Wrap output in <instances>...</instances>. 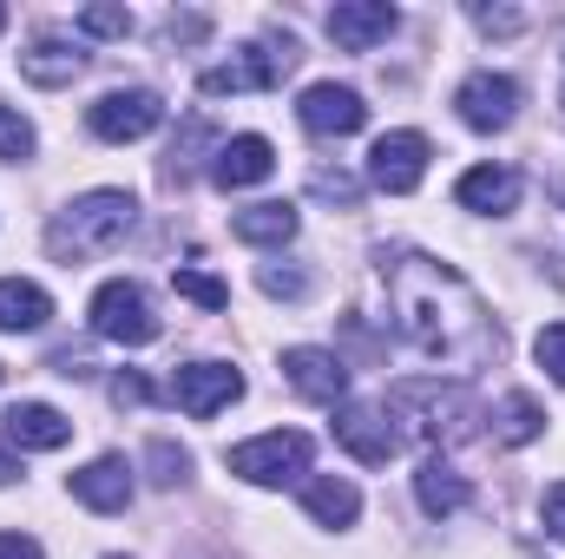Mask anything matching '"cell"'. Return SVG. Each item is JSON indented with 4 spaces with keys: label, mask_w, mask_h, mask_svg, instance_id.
I'll list each match as a JSON object with an SVG mask.
<instances>
[{
    "label": "cell",
    "mask_w": 565,
    "mask_h": 559,
    "mask_svg": "<svg viewBox=\"0 0 565 559\" xmlns=\"http://www.w3.org/2000/svg\"><path fill=\"white\" fill-rule=\"evenodd\" d=\"M388 303H395L402 336L447 376H467L487 356H500V329L487 323V303L440 257H422V251L395 257L388 264Z\"/></svg>",
    "instance_id": "1"
},
{
    "label": "cell",
    "mask_w": 565,
    "mask_h": 559,
    "mask_svg": "<svg viewBox=\"0 0 565 559\" xmlns=\"http://www.w3.org/2000/svg\"><path fill=\"white\" fill-rule=\"evenodd\" d=\"M132 224H139L132 191H86V198H73V204L46 224V251H53L60 264H86V257L119 251V244L132 238Z\"/></svg>",
    "instance_id": "2"
},
{
    "label": "cell",
    "mask_w": 565,
    "mask_h": 559,
    "mask_svg": "<svg viewBox=\"0 0 565 559\" xmlns=\"http://www.w3.org/2000/svg\"><path fill=\"white\" fill-rule=\"evenodd\" d=\"M388 409L408 421L422 441H440V447L473 428V402H467L460 389H440V376H427V382H395V389H388Z\"/></svg>",
    "instance_id": "3"
},
{
    "label": "cell",
    "mask_w": 565,
    "mask_h": 559,
    "mask_svg": "<svg viewBox=\"0 0 565 559\" xmlns=\"http://www.w3.org/2000/svg\"><path fill=\"white\" fill-rule=\"evenodd\" d=\"M309 454H316V441H309V434H296V428H270V434H257V441L231 447V454H224V467H231V474H244V481H257V487H282V481L309 474Z\"/></svg>",
    "instance_id": "4"
},
{
    "label": "cell",
    "mask_w": 565,
    "mask_h": 559,
    "mask_svg": "<svg viewBox=\"0 0 565 559\" xmlns=\"http://www.w3.org/2000/svg\"><path fill=\"white\" fill-rule=\"evenodd\" d=\"M296 60H302V53H296V40L282 33V46H237V60L211 66L198 86H204L211 99H224V93H270V86H277Z\"/></svg>",
    "instance_id": "5"
},
{
    "label": "cell",
    "mask_w": 565,
    "mask_h": 559,
    "mask_svg": "<svg viewBox=\"0 0 565 559\" xmlns=\"http://www.w3.org/2000/svg\"><path fill=\"white\" fill-rule=\"evenodd\" d=\"M93 336L126 342V349L158 342V316H151V303H145L139 283H126V277L99 283V296H93Z\"/></svg>",
    "instance_id": "6"
},
{
    "label": "cell",
    "mask_w": 565,
    "mask_h": 559,
    "mask_svg": "<svg viewBox=\"0 0 565 559\" xmlns=\"http://www.w3.org/2000/svg\"><path fill=\"white\" fill-rule=\"evenodd\" d=\"M164 119V99L151 93V86H126V93H106L93 113H86V126L99 133L106 145H132V139H145L151 126Z\"/></svg>",
    "instance_id": "7"
},
{
    "label": "cell",
    "mask_w": 565,
    "mask_h": 559,
    "mask_svg": "<svg viewBox=\"0 0 565 559\" xmlns=\"http://www.w3.org/2000/svg\"><path fill=\"white\" fill-rule=\"evenodd\" d=\"M237 395H244V376L231 362H191V369L171 376V402L191 421H211L217 409H231Z\"/></svg>",
    "instance_id": "8"
},
{
    "label": "cell",
    "mask_w": 565,
    "mask_h": 559,
    "mask_svg": "<svg viewBox=\"0 0 565 559\" xmlns=\"http://www.w3.org/2000/svg\"><path fill=\"white\" fill-rule=\"evenodd\" d=\"M454 106H460V119H467L473 133H507V126L520 119V80H507V73H473V80H460Z\"/></svg>",
    "instance_id": "9"
},
{
    "label": "cell",
    "mask_w": 565,
    "mask_h": 559,
    "mask_svg": "<svg viewBox=\"0 0 565 559\" xmlns=\"http://www.w3.org/2000/svg\"><path fill=\"white\" fill-rule=\"evenodd\" d=\"M296 119H302L316 139H349V133H362V126H369V106H362V93H355V86L322 80V86H309V93H302Z\"/></svg>",
    "instance_id": "10"
},
{
    "label": "cell",
    "mask_w": 565,
    "mask_h": 559,
    "mask_svg": "<svg viewBox=\"0 0 565 559\" xmlns=\"http://www.w3.org/2000/svg\"><path fill=\"white\" fill-rule=\"evenodd\" d=\"M282 382L302 395V402H322L335 409L349 395V362L335 349H282Z\"/></svg>",
    "instance_id": "11"
},
{
    "label": "cell",
    "mask_w": 565,
    "mask_h": 559,
    "mask_svg": "<svg viewBox=\"0 0 565 559\" xmlns=\"http://www.w3.org/2000/svg\"><path fill=\"white\" fill-rule=\"evenodd\" d=\"M335 441L362 461V467H388L395 461V447H402V434L388 428V415L375 409V402H349V409H335Z\"/></svg>",
    "instance_id": "12"
},
{
    "label": "cell",
    "mask_w": 565,
    "mask_h": 559,
    "mask_svg": "<svg viewBox=\"0 0 565 559\" xmlns=\"http://www.w3.org/2000/svg\"><path fill=\"white\" fill-rule=\"evenodd\" d=\"M369 178L388 191V198H408L427 178V139L422 133H382L369 151Z\"/></svg>",
    "instance_id": "13"
},
{
    "label": "cell",
    "mask_w": 565,
    "mask_h": 559,
    "mask_svg": "<svg viewBox=\"0 0 565 559\" xmlns=\"http://www.w3.org/2000/svg\"><path fill=\"white\" fill-rule=\"evenodd\" d=\"M395 27H402V13H395L388 0H342V7H329V40H335L342 53H369V46H382Z\"/></svg>",
    "instance_id": "14"
},
{
    "label": "cell",
    "mask_w": 565,
    "mask_h": 559,
    "mask_svg": "<svg viewBox=\"0 0 565 559\" xmlns=\"http://www.w3.org/2000/svg\"><path fill=\"white\" fill-rule=\"evenodd\" d=\"M73 500H86L93 514H126L132 507V467L126 454H99L73 474Z\"/></svg>",
    "instance_id": "15"
},
{
    "label": "cell",
    "mask_w": 565,
    "mask_h": 559,
    "mask_svg": "<svg viewBox=\"0 0 565 559\" xmlns=\"http://www.w3.org/2000/svg\"><path fill=\"white\" fill-rule=\"evenodd\" d=\"M270 171H277V145L257 139V133H244V139H224V145H217V158H211V178H217L224 191L264 184Z\"/></svg>",
    "instance_id": "16"
},
{
    "label": "cell",
    "mask_w": 565,
    "mask_h": 559,
    "mask_svg": "<svg viewBox=\"0 0 565 559\" xmlns=\"http://www.w3.org/2000/svg\"><path fill=\"white\" fill-rule=\"evenodd\" d=\"M415 500H422V514H434V520H454V514L473 500V487H467V474L434 447L422 461V474H415Z\"/></svg>",
    "instance_id": "17"
},
{
    "label": "cell",
    "mask_w": 565,
    "mask_h": 559,
    "mask_svg": "<svg viewBox=\"0 0 565 559\" xmlns=\"http://www.w3.org/2000/svg\"><path fill=\"white\" fill-rule=\"evenodd\" d=\"M0 434H7L13 447L46 454V447H66V441H73V421L60 415V409H46V402H13L7 421H0Z\"/></svg>",
    "instance_id": "18"
},
{
    "label": "cell",
    "mask_w": 565,
    "mask_h": 559,
    "mask_svg": "<svg viewBox=\"0 0 565 559\" xmlns=\"http://www.w3.org/2000/svg\"><path fill=\"white\" fill-rule=\"evenodd\" d=\"M454 198H460L467 211H493V218H507V211L520 204V171H513V165H473V171L454 184Z\"/></svg>",
    "instance_id": "19"
},
{
    "label": "cell",
    "mask_w": 565,
    "mask_h": 559,
    "mask_svg": "<svg viewBox=\"0 0 565 559\" xmlns=\"http://www.w3.org/2000/svg\"><path fill=\"white\" fill-rule=\"evenodd\" d=\"M20 73L33 80V86H73L79 73H86V53L73 46V40H33L26 53H20Z\"/></svg>",
    "instance_id": "20"
},
{
    "label": "cell",
    "mask_w": 565,
    "mask_h": 559,
    "mask_svg": "<svg viewBox=\"0 0 565 559\" xmlns=\"http://www.w3.org/2000/svg\"><path fill=\"white\" fill-rule=\"evenodd\" d=\"M302 507H309L322 527H355L362 494H355V481H342V474H316V481L302 487Z\"/></svg>",
    "instance_id": "21"
},
{
    "label": "cell",
    "mask_w": 565,
    "mask_h": 559,
    "mask_svg": "<svg viewBox=\"0 0 565 559\" xmlns=\"http://www.w3.org/2000/svg\"><path fill=\"white\" fill-rule=\"evenodd\" d=\"M231 238H237V244H289V238H296V204L270 198V204L237 211V218H231Z\"/></svg>",
    "instance_id": "22"
},
{
    "label": "cell",
    "mask_w": 565,
    "mask_h": 559,
    "mask_svg": "<svg viewBox=\"0 0 565 559\" xmlns=\"http://www.w3.org/2000/svg\"><path fill=\"white\" fill-rule=\"evenodd\" d=\"M53 316V296L40 283H20V277H0V329H40Z\"/></svg>",
    "instance_id": "23"
},
{
    "label": "cell",
    "mask_w": 565,
    "mask_h": 559,
    "mask_svg": "<svg viewBox=\"0 0 565 559\" xmlns=\"http://www.w3.org/2000/svg\"><path fill=\"white\" fill-rule=\"evenodd\" d=\"M540 428H546V409H540L533 395H507V402H500V415H493V434H500L507 447L540 441Z\"/></svg>",
    "instance_id": "24"
},
{
    "label": "cell",
    "mask_w": 565,
    "mask_h": 559,
    "mask_svg": "<svg viewBox=\"0 0 565 559\" xmlns=\"http://www.w3.org/2000/svg\"><path fill=\"white\" fill-rule=\"evenodd\" d=\"M171 289L191 296V303H204V309H231V289L211 277V271H171Z\"/></svg>",
    "instance_id": "25"
},
{
    "label": "cell",
    "mask_w": 565,
    "mask_h": 559,
    "mask_svg": "<svg viewBox=\"0 0 565 559\" xmlns=\"http://www.w3.org/2000/svg\"><path fill=\"white\" fill-rule=\"evenodd\" d=\"M79 33H99V40H126V33H132V13H126V7H106V0H93V7L79 13Z\"/></svg>",
    "instance_id": "26"
},
{
    "label": "cell",
    "mask_w": 565,
    "mask_h": 559,
    "mask_svg": "<svg viewBox=\"0 0 565 559\" xmlns=\"http://www.w3.org/2000/svg\"><path fill=\"white\" fill-rule=\"evenodd\" d=\"M145 454H151V481H158V487H178V481L191 474V454H184V447H171V441H151Z\"/></svg>",
    "instance_id": "27"
},
{
    "label": "cell",
    "mask_w": 565,
    "mask_h": 559,
    "mask_svg": "<svg viewBox=\"0 0 565 559\" xmlns=\"http://www.w3.org/2000/svg\"><path fill=\"white\" fill-rule=\"evenodd\" d=\"M533 356H540V369H546V376H553V382L565 389V323H546V329H540Z\"/></svg>",
    "instance_id": "28"
},
{
    "label": "cell",
    "mask_w": 565,
    "mask_h": 559,
    "mask_svg": "<svg viewBox=\"0 0 565 559\" xmlns=\"http://www.w3.org/2000/svg\"><path fill=\"white\" fill-rule=\"evenodd\" d=\"M0 158H33V126L13 106H0Z\"/></svg>",
    "instance_id": "29"
},
{
    "label": "cell",
    "mask_w": 565,
    "mask_h": 559,
    "mask_svg": "<svg viewBox=\"0 0 565 559\" xmlns=\"http://www.w3.org/2000/svg\"><path fill=\"white\" fill-rule=\"evenodd\" d=\"M309 191H316V198H335V204H355V198H362V184H355L349 171H309Z\"/></svg>",
    "instance_id": "30"
},
{
    "label": "cell",
    "mask_w": 565,
    "mask_h": 559,
    "mask_svg": "<svg viewBox=\"0 0 565 559\" xmlns=\"http://www.w3.org/2000/svg\"><path fill=\"white\" fill-rule=\"evenodd\" d=\"M113 402H119V409H145V402H151V382H145L139 369H119V376H113Z\"/></svg>",
    "instance_id": "31"
},
{
    "label": "cell",
    "mask_w": 565,
    "mask_h": 559,
    "mask_svg": "<svg viewBox=\"0 0 565 559\" xmlns=\"http://www.w3.org/2000/svg\"><path fill=\"white\" fill-rule=\"evenodd\" d=\"M264 289H270V296H282V303H296V296H309V277H302V271H277V264H264Z\"/></svg>",
    "instance_id": "32"
},
{
    "label": "cell",
    "mask_w": 565,
    "mask_h": 559,
    "mask_svg": "<svg viewBox=\"0 0 565 559\" xmlns=\"http://www.w3.org/2000/svg\"><path fill=\"white\" fill-rule=\"evenodd\" d=\"M473 20H480L487 33H520V27H526V13H513V7H473Z\"/></svg>",
    "instance_id": "33"
},
{
    "label": "cell",
    "mask_w": 565,
    "mask_h": 559,
    "mask_svg": "<svg viewBox=\"0 0 565 559\" xmlns=\"http://www.w3.org/2000/svg\"><path fill=\"white\" fill-rule=\"evenodd\" d=\"M204 33H211L204 13H171V20H164V40H171V46H178V40H204Z\"/></svg>",
    "instance_id": "34"
},
{
    "label": "cell",
    "mask_w": 565,
    "mask_h": 559,
    "mask_svg": "<svg viewBox=\"0 0 565 559\" xmlns=\"http://www.w3.org/2000/svg\"><path fill=\"white\" fill-rule=\"evenodd\" d=\"M0 559H40V540H26V534H0Z\"/></svg>",
    "instance_id": "35"
},
{
    "label": "cell",
    "mask_w": 565,
    "mask_h": 559,
    "mask_svg": "<svg viewBox=\"0 0 565 559\" xmlns=\"http://www.w3.org/2000/svg\"><path fill=\"white\" fill-rule=\"evenodd\" d=\"M546 534H553V540H565V487H553V494H546Z\"/></svg>",
    "instance_id": "36"
},
{
    "label": "cell",
    "mask_w": 565,
    "mask_h": 559,
    "mask_svg": "<svg viewBox=\"0 0 565 559\" xmlns=\"http://www.w3.org/2000/svg\"><path fill=\"white\" fill-rule=\"evenodd\" d=\"M0 33H7V7H0Z\"/></svg>",
    "instance_id": "37"
},
{
    "label": "cell",
    "mask_w": 565,
    "mask_h": 559,
    "mask_svg": "<svg viewBox=\"0 0 565 559\" xmlns=\"http://www.w3.org/2000/svg\"><path fill=\"white\" fill-rule=\"evenodd\" d=\"M113 559H119V553H113Z\"/></svg>",
    "instance_id": "38"
}]
</instances>
